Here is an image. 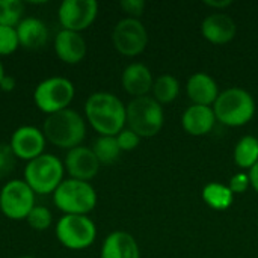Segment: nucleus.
<instances>
[{
  "label": "nucleus",
  "mask_w": 258,
  "mask_h": 258,
  "mask_svg": "<svg viewBox=\"0 0 258 258\" xmlns=\"http://www.w3.org/2000/svg\"><path fill=\"white\" fill-rule=\"evenodd\" d=\"M85 119L100 136H116L127 124V106L112 92L98 91L85 103Z\"/></svg>",
  "instance_id": "f257e3e1"
},
{
  "label": "nucleus",
  "mask_w": 258,
  "mask_h": 258,
  "mask_svg": "<svg viewBox=\"0 0 258 258\" xmlns=\"http://www.w3.org/2000/svg\"><path fill=\"white\" fill-rule=\"evenodd\" d=\"M41 130L48 144L70 151L80 147L86 138V119L77 110L68 107L45 116Z\"/></svg>",
  "instance_id": "f03ea898"
},
{
  "label": "nucleus",
  "mask_w": 258,
  "mask_h": 258,
  "mask_svg": "<svg viewBox=\"0 0 258 258\" xmlns=\"http://www.w3.org/2000/svg\"><path fill=\"white\" fill-rule=\"evenodd\" d=\"M54 207L63 215L88 216L97 206V190L89 181L65 178L51 195Z\"/></svg>",
  "instance_id": "7ed1b4c3"
},
{
  "label": "nucleus",
  "mask_w": 258,
  "mask_h": 258,
  "mask_svg": "<svg viewBox=\"0 0 258 258\" xmlns=\"http://www.w3.org/2000/svg\"><path fill=\"white\" fill-rule=\"evenodd\" d=\"M216 121L228 127H242L255 115L252 95L242 88H228L219 94L213 104Z\"/></svg>",
  "instance_id": "20e7f679"
},
{
  "label": "nucleus",
  "mask_w": 258,
  "mask_h": 258,
  "mask_svg": "<svg viewBox=\"0 0 258 258\" xmlns=\"http://www.w3.org/2000/svg\"><path fill=\"white\" fill-rule=\"evenodd\" d=\"M63 177V162L51 153H44L26 163L23 180L29 184L35 195H53V192L65 180Z\"/></svg>",
  "instance_id": "39448f33"
},
{
  "label": "nucleus",
  "mask_w": 258,
  "mask_h": 258,
  "mask_svg": "<svg viewBox=\"0 0 258 258\" xmlns=\"http://www.w3.org/2000/svg\"><path fill=\"white\" fill-rule=\"evenodd\" d=\"M76 95L74 83L62 76H51L41 80L33 91L35 106L48 115L57 113L70 107Z\"/></svg>",
  "instance_id": "423d86ee"
},
{
  "label": "nucleus",
  "mask_w": 258,
  "mask_h": 258,
  "mask_svg": "<svg viewBox=\"0 0 258 258\" xmlns=\"http://www.w3.org/2000/svg\"><path fill=\"white\" fill-rule=\"evenodd\" d=\"M165 122L162 104L153 97H138L127 104V127L139 138L156 136Z\"/></svg>",
  "instance_id": "0eeeda50"
},
{
  "label": "nucleus",
  "mask_w": 258,
  "mask_h": 258,
  "mask_svg": "<svg viewBox=\"0 0 258 258\" xmlns=\"http://www.w3.org/2000/svg\"><path fill=\"white\" fill-rule=\"evenodd\" d=\"M57 242L70 251H83L94 245L97 239V225L89 216L62 215L54 227Z\"/></svg>",
  "instance_id": "6e6552de"
},
{
  "label": "nucleus",
  "mask_w": 258,
  "mask_h": 258,
  "mask_svg": "<svg viewBox=\"0 0 258 258\" xmlns=\"http://www.w3.org/2000/svg\"><path fill=\"white\" fill-rule=\"evenodd\" d=\"M35 197V192L24 180H9L0 189V212L11 221H26L36 206Z\"/></svg>",
  "instance_id": "1a4fd4ad"
},
{
  "label": "nucleus",
  "mask_w": 258,
  "mask_h": 258,
  "mask_svg": "<svg viewBox=\"0 0 258 258\" xmlns=\"http://www.w3.org/2000/svg\"><path fill=\"white\" fill-rule=\"evenodd\" d=\"M112 42L118 53L133 57L141 54L148 44V32L139 18H122L112 30Z\"/></svg>",
  "instance_id": "9d476101"
},
{
  "label": "nucleus",
  "mask_w": 258,
  "mask_h": 258,
  "mask_svg": "<svg viewBox=\"0 0 258 258\" xmlns=\"http://www.w3.org/2000/svg\"><path fill=\"white\" fill-rule=\"evenodd\" d=\"M98 15V3L95 0H63L57 9V20L65 30L82 33Z\"/></svg>",
  "instance_id": "9b49d317"
},
{
  "label": "nucleus",
  "mask_w": 258,
  "mask_h": 258,
  "mask_svg": "<svg viewBox=\"0 0 258 258\" xmlns=\"http://www.w3.org/2000/svg\"><path fill=\"white\" fill-rule=\"evenodd\" d=\"M9 145L17 160L20 159L27 163L45 153L47 139L41 128L35 125H21L11 135Z\"/></svg>",
  "instance_id": "f8f14e48"
},
{
  "label": "nucleus",
  "mask_w": 258,
  "mask_h": 258,
  "mask_svg": "<svg viewBox=\"0 0 258 258\" xmlns=\"http://www.w3.org/2000/svg\"><path fill=\"white\" fill-rule=\"evenodd\" d=\"M63 162L65 172L70 178L80 181H91L100 171V162L89 147H76L67 151Z\"/></svg>",
  "instance_id": "ddd939ff"
},
{
  "label": "nucleus",
  "mask_w": 258,
  "mask_h": 258,
  "mask_svg": "<svg viewBox=\"0 0 258 258\" xmlns=\"http://www.w3.org/2000/svg\"><path fill=\"white\" fill-rule=\"evenodd\" d=\"M53 50L59 60L68 65L82 62L86 56L88 45L82 33L60 29L53 39Z\"/></svg>",
  "instance_id": "4468645a"
},
{
  "label": "nucleus",
  "mask_w": 258,
  "mask_h": 258,
  "mask_svg": "<svg viewBox=\"0 0 258 258\" xmlns=\"http://www.w3.org/2000/svg\"><path fill=\"white\" fill-rule=\"evenodd\" d=\"M201 32L203 36L212 44H227L234 39L237 26L230 15L215 12L204 18L201 24Z\"/></svg>",
  "instance_id": "2eb2a0df"
},
{
  "label": "nucleus",
  "mask_w": 258,
  "mask_h": 258,
  "mask_svg": "<svg viewBox=\"0 0 258 258\" xmlns=\"http://www.w3.org/2000/svg\"><path fill=\"white\" fill-rule=\"evenodd\" d=\"M121 85L127 94L138 98V97L148 95V92L153 89L154 80L147 65L135 62L124 68L121 74Z\"/></svg>",
  "instance_id": "dca6fc26"
},
{
  "label": "nucleus",
  "mask_w": 258,
  "mask_h": 258,
  "mask_svg": "<svg viewBox=\"0 0 258 258\" xmlns=\"http://www.w3.org/2000/svg\"><path fill=\"white\" fill-rule=\"evenodd\" d=\"M15 29L20 47L26 50H39L48 41V29L38 17H24Z\"/></svg>",
  "instance_id": "f3484780"
},
{
  "label": "nucleus",
  "mask_w": 258,
  "mask_h": 258,
  "mask_svg": "<svg viewBox=\"0 0 258 258\" xmlns=\"http://www.w3.org/2000/svg\"><path fill=\"white\" fill-rule=\"evenodd\" d=\"M100 258H141V251L132 234L125 231H113L104 239Z\"/></svg>",
  "instance_id": "a211bd4d"
},
{
  "label": "nucleus",
  "mask_w": 258,
  "mask_h": 258,
  "mask_svg": "<svg viewBox=\"0 0 258 258\" xmlns=\"http://www.w3.org/2000/svg\"><path fill=\"white\" fill-rule=\"evenodd\" d=\"M215 122L216 116L213 107L210 106L192 104L184 110L181 116V125L184 132L192 136H204L210 133V130L215 127Z\"/></svg>",
  "instance_id": "6ab92c4d"
},
{
  "label": "nucleus",
  "mask_w": 258,
  "mask_h": 258,
  "mask_svg": "<svg viewBox=\"0 0 258 258\" xmlns=\"http://www.w3.org/2000/svg\"><path fill=\"white\" fill-rule=\"evenodd\" d=\"M186 91L194 104L212 106L219 97V88L213 77L206 73H195L189 77Z\"/></svg>",
  "instance_id": "aec40b11"
},
{
  "label": "nucleus",
  "mask_w": 258,
  "mask_h": 258,
  "mask_svg": "<svg viewBox=\"0 0 258 258\" xmlns=\"http://www.w3.org/2000/svg\"><path fill=\"white\" fill-rule=\"evenodd\" d=\"M203 200L210 209L222 212V210H227L231 207V204L234 201V194L231 192V189L228 186L213 181V183H209L204 186Z\"/></svg>",
  "instance_id": "412c9836"
},
{
  "label": "nucleus",
  "mask_w": 258,
  "mask_h": 258,
  "mask_svg": "<svg viewBox=\"0 0 258 258\" xmlns=\"http://www.w3.org/2000/svg\"><path fill=\"white\" fill-rule=\"evenodd\" d=\"M234 163L242 169H251L258 162V138L243 136L234 147Z\"/></svg>",
  "instance_id": "4be33fe9"
},
{
  "label": "nucleus",
  "mask_w": 258,
  "mask_h": 258,
  "mask_svg": "<svg viewBox=\"0 0 258 258\" xmlns=\"http://www.w3.org/2000/svg\"><path fill=\"white\" fill-rule=\"evenodd\" d=\"M153 98L160 104H168L174 101L180 94V83L171 74L159 76L153 85Z\"/></svg>",
  "instance_id": "5701e85b"
},
{
  "label": "nucleus",
  "mask_w": 258,
  "mask_h": 258,
  "mask_svg": "<svg viewBox=\"0 0 258 258\" xmlns=\"http://www.w3.org/2000/svg\"><path fill=\"white\" fill-rule=\"evenodd\" d=\"M92 151L97 156L100 165H112L119 159V154L122 153L116 136H98L92 144Z\"/></svg>",
  "instance_id": "b1692460"
},
{
  "label": "nucleus",
  "mask_w": 258,
  "mask_h": 258,
  "mask_svg": "<svg viewBox=\"0 0 258 258\" xmlns=\"http://www.w3.org/2000/svg\"><path fill=\"white\" fill-rule=\"evenodd\" d=\"M24 18V3L20 0H0V26L17 27Z\"/></svg>",
  "instance_id": "393cba45"
},
{
  "label": "nucleus",
  "mask_w": 258,
  "mask_h": 258,
  "mask_svg": "<svg viewBox=\"0 0 258 258\" xmlns=\"http://www.w3.org/2000/svg\"><path fill=\"white\" fill-rule=\"evenodd\" d=\"M27 225L35 231H45L53 224L51 210L45 206H35L26 218Z\"/></svg>",
  "instance_id": "a878e982"
},
{
  "label": "nucleus",
  "mask_w": 258,
  "mask_h": 258,
  "mask_svg": "<svg viewBox=\"0 0 258 258\" xmlns=\"http://www.w3.org/2000/svg\"><path fill=\"white\" fill-rule=\"evenodd\" d=\"M20 47L17 29L11 26H0V56H9Z\"/></svg>",
  "instance_id": "bb28decb"
},
{
  "label": "nucleus",
  "mask_w": 258,
  "mask_h": 258,
  "mask_svg": "<svg viewBox=\"0 0 258 258\" xmlns=\"http://www.w3.org/2000/svg\"><path fill=\"white\" fill-rule=\"evenodd\" d=\"M17 165V157L11 150L9 142H0V180L8 178Z\"/></svg>",
  "instance_id": "cd10ccee"
},
{
  "label": "nucleus",
  "mask_w": 258,
  "mask_h": 258,
  "mask_svg": "<svg viewBox=\"0 0 258 258\" xmlns=\"http://www.w3.org/2000/svg\"><path fill=\"white\" fill-rule=\"evenodd\" d=\"M116 141H118V145H119L121 151H133V150L138 148V145L141 142V138L133 130L125 127L116 135Z\"/></svg>",
  "instance_id": "c85d7f7f"
},
{
  "label": "nucleus",
  "mask_w": 258,
  "mask_h": 258,
  "mask_svg": "<svg viewBox=\"0 0 258 258\" xmlns=\"http://www.w3.org/2000/svg\"><path fill=\"white\" fill-rule=\"evenodd\" d=\"M119 6L125 14H128L130 18H139L144 14L145 2L144 0H122Z\"/></svg>",
  "instance_id": "c756f323"
},
{
  "label": "nucleus",
  "mask_w": 258,
  "mask_h": 258,
  "mask_svg": "<svg viewBox=\"0 0 258 258\" xmlns=\"http://www.w3.org/2000/svg\"><path fill=\"white\" fill-rule=\"evenodd\" d=\"M251 186V181H249V175L248 174H243V172H239L236 175H233L230 178V184L228 187L231 189V192L236 195V194H243L248 190V187Z\"/></svg>",
  "instance_id": "7c9ffc66"
},
{
  "label": "nucleus",
  "mask_w": 258,
  "mask_h": 258,
  "mask_svg": "<svg viewBox=\"0 0 258 258\" xmlns=\"http://www.w3.org/2000/svg\"><path fill=\"white\" fill-rule=\"evenodd\" d=\"M15 86H17V82H15V79L12 77V76H5L3 77V80L0 82V89L3 91V92H12L14 89H15Z\"/></svg>",
  "instance_id": "2f4dec72"
},
{
  "label": "nucleus",
  "mask_w": 258,
  "mask_h": 258,
  "mask_svg": "<svg viewBox=\"0 0 258 258\" xmlns=\"http://www.w3.org/2000/svg\"><path fill=\"white\" fill-rule=\"evenodd\" d=\"M206 5L215 9H224V8L231 6L233 2L231 0H206Z\"/></svg>",
  "instance_id": "473e14b6"
},
{
  "label": "nucleus",
  "mask_w": 258,
  "mask_h": 258,
  "mask_svg": "<svg viewBox=\"0 0 258 258\" xmlns=\"http://www.w3.org/2000/svg\"><path fill=\"white\" fill-rule=\"evenodd\" d=\"M248 175H249V181H251V186L254 187V190L258 192V162L249 169V172H248Z\"/></svg>",
  "instance_id": "72a5a7b5"
},
{
  "label": "nucleus",
  "mask_w": 258,
  "mask_h": 258,
  "mask_svg": "<svg viewBox=\"0 0 258 258\" xmlns=\"http://www.w3.org/2000/svg\"><path fill=\"white\" fill-rule=\"evenodd\" d=\"M6 76V73H5V67H3V63H2V60H0V82L3 80V77Z\"/></svg>",
  "instance_id": "f704fd0d"
},
{
  "label": "nucleus",
  "mask_w": 258,
  "mask_h": 258,
  "mask_svg": "<svg viewBox=\"0 0 258 258\" xmlns=\"http://www.w3.org/2000/svg\"><path fill=\"white\" fill-rule=\"evenodd\" d=\"M17 258H35V257H32V255H21V257H17Z\"/></svg>",
  "instance_id": "c9c22d12"
}]
</instances>
